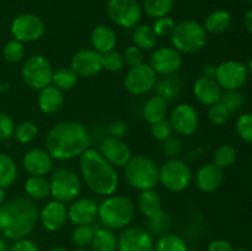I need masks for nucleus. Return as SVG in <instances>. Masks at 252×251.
I'll use <instances>...</instances> for the list:
<instances>
[{"instance_id": "obj_1", "label": "nucleus", "mask_w": 252, "mask_h": 251, "mask_svg": "<svg viewBox=\"0 0 252 251\" xmlns=\"http://www.w3.org/2000/svg\"><path fill=\"white\" fill-rule=\"evenodd\" d=\"M91 145L85 126L76 121H63L49 128L46 135V150L53 160L66 161L80 157Z\"/></svg>"}, {"instance_id": "obj_2", "label": "nucleus", "mask_w": 252, "mask_h": 251, "mask_svg": "<svg viewBox=\"0 0 252 251\" xmlns=\"http://www.w3.org/2000/svg\"><path fill=\"white\" fill-rule=\"evenodd\" d=\"M39 219L38 206L29 197L10 199L0 207V233L19 240L33 231Z\"/></svg>"}, {"instance_id": "obj_3", "label": "nucleus", "mask_w": 252, "mask_h": 251, "mask_svg": "<svg viewBox=\"0 0 252 251\" xmlns=\"http://www.w3.org/2000/svg\"><path fill=\"white\" fill-rule=\"evenodd\" d=\"M79 167L84 182L89 189L98 196H111L118 188V177L116 167H113L101 153L89 148L80 155Z\"/></svg>"}, {"instance_id": "obj_4", "label": "nucleus", "mask_w": 252, "mask_h": 251, "mask_svg": "<svg viewBox=\"0 0 252 251\" xmlns=\"http://www.w3.org/2000/svg\"><path fill=\"white\" fill-rule=\"evenodd\" d=\"M135 214L134 203L122 194H111L98 204L97 218L105 228L123 229L133 220Z\"/></svg>"}, {"instance_id": "obj_5", "label": "nucleus", "mask_w": 252, "mask_h": 251, "mask_svg": "<svg viewBox=\"0 0 252 251\" xmlns=\"http://www.w3.org/2000/svg\"><path fill=\"white\" fill-rule=\"evenodd\" d=\"M125 179L132 188L139 192L153 189L159 182V166L147 155H135L125 166Z\"/></svg>"}, {"instance_id": "obj_6", "label": "nucleus", "mask_w": 252, "mask_h": 251, "mask_svg": "<svg viewBox=\"0 0 252 251\" xmlns=\"http://www.w3.org/2000/svg\"><path fill=\"white\" fill-rule=\"evenodd\" d=\"M171 44L180 53L192 54L201 51L207 42V32L203 25L193 20H184L175 25L170 34Z\"/></svg>"}, {"instance_id": "obj_7", "label": "nucleus", "mask_w": 252, "mask_h": 251, "mask_svg": "<svg viewBox=\"0 0 252 251\" xmlns=\"http://www.w3.org/2000/svg\"><path fill=\"white\" fill-rule=\"evenodd\" d=\"M51 196L62 203H71L79 198L83 189L80 176L70 167H57L49 179Z\"/></svg>"}, {"instance_id": "obj_8", "label": "nucleus", "mask_w": 252, "mask_h": 251, "mask_svg": "<svg viewBox=\"0 0 252 251\" xmlns=\"http://www.w3.org/2000/svg\"><path fill=\"white\" fill-rule=\"evenodd\" d=\"M193 174L189 165L177 157H171L159 169V182L171 192H182L191 185Z\"/></svg>"}, {"instance_id": "obj_9", "label": "nucleus", "mask_w": 252, "mask_h": 251, "mask_svg": "<svg viewBox=\"0 0 252 251\" xmlns=\"http://www.w3.org/2000/svg\"><path fill=\"white\" fill-rule=\"evenodd\" d=\"M53 68L47 57L34 54L27 58L21 68V78L24 83L33 90H42L51 85Z\"/></svg>"}, {"instance_id": "obj_10", "label": "nucleus", "mask_w": 252, "mask_h": 251, "mask_svg": "<svg viewBox=\"0 0 252 251\" xmlns=\"http://www.w3.org/2000/svg\"><path fill=\"white\" fill-rule=\"evenodd\" d=\"M108 19L123 29H133L142 20L143 9L137 0H108L106 4Z\"/></svg>"}, {"instance_id": "obj_11", "label": "nucleus", "mask_w": 252, "mask_h": 251, "mask_svg": "<svg viewBox=\"0 0 252 251\" xmlns=\"http://www.w3.org/2000/svg\"><path fill=\"white\" fill-rule=\"evenodd\" d=\"M10 33L14 39L22 42H33L41 38L44 33V22L34 14H21L12 20Z\"/></svg>"}, {"instance_id": "obj_12", "label": "nucleus", "mask_w": 252, "mask_h": 251, "mask_svg": "<svg viewBox=\"0 0 252 251\" xmlns=\"http://www.w3.org/2000/svg\"><path fill=\"white\" fill-rule=\"evenodd\" d=\"M158 81L157 73L148 64H140L128 70L125 78V89L128 94L142 96L155 88Z\"/></svg>"}, {"instance_id": "obj_13", "label": "nucleus", "mask_w": 252, "mask_h": 251, "mask_svg": "<svg viewBox=\"0 0 252 251\" xmlns=\"http://www.w3.org/2000/svg\"><path fill=\"white\" fill-rule=\"evenodd\" d=\"M248 68L238 61H226L217 65L214 79L223 90H239L248 80Z\"/></svg>"}, {"instance_id": "obj_14", "label": "nucleus", "mask_w": 252, "mask_h": 251, "mask_svg": "<svg viewBox=\"0 0 252 251\" xmlns=\"http://www.w3.org/2000/svg\"><path fill=\"white\" fill-rule=\"evenodd\" d=\"M169 122L177 134L191 137L198 129V112L189 103H179L170 113Z\"/></svg>"}, {"instance_id": "obj_15", "label": "nucleus", "mask_w": 252, "mask_h": 251, "mask_svg": "<svg viewBox=\"0 0 252 251\" xmlns=\"http://www.w3.org/2000/svg\"><path fill=\"white\" fill-rule=\"evenodd\" d=\"M154 246L152 234L140 226H128L117 238L118 251H154Z\"/></svg>"}, {"instance_id": "obj_16", "label": "nucleus", "mask_w": 252, "mask_h": 251, "mask_svg": "<svg viewBox=\"0 0 252 251\" xmlns=\"http://www.w3.org/2000/svg\"><path fill=\"white\" fill-rule=\"evenodd\" d=\"M70 69L78 78L91 79L102 70V54L95 49H81L70 61Z\"/></svg>"}, {"instance_id": "obj_17", "label": "nucleus", "mask_w": 252, "mask_h": 251, "mask_svg": "<svg viewBox=\"0 0 252 251\" xmlns=\"http://www.w3.org/2000/svg\"><path fill=\"white\" fill-rule=\"evenodd\" d=\"M182 64V57L174 47L164 46L155 49L150 57V66L160 75L175 74Z\"/></svg>"}, {"instance_id": "obj_18", "label": "nucleus", "mask_w": 252, "mask_h": 251, "mask_svg": "<svg viewBox=\"0 0 252 251\" xmlns=\"http://www.w3.org/2000/svg\"><path fill=\"white\" fill-rule=\"evenodd\" d=\"M98 152L113 167H125L132 157V152L122 138L106 137L101 142Z\"/></svg>"}, {"instance_id": "obj_19", "label": "nucleus", "mask_w": 252, "mask_h": 251, "mask_svg": "<svg viewBox=\"0 0 252 251\" xmlns=\"http://www.w3.org/2000/svg\"><path fill=\"white\" fill-rule=\"evenodd\" d=\"M22 166L30 176H46L52 171L53 157L46 149H31L22 157Z\"/></svg>"}, {"instance_id": "obj_20", "label": "nucleus", "mask_w": 252, "mask_h": 251, "mask_svg": "<svg viewBox=\"0 0 252 251\" xmlns=\"http://www.w3.org/2000/svg\"><path fill=\"white\" fill-rule=\"evenodd\" d=\"M98 214V204L89 197L76 198L68 208V219L76 225L93 224Z\"/></svg>"}, {"instance_id": "obj_21", "label": "nucleus", "mask_w": 252, "mask_h": 251, "mask_svg": "<svg viewBox=\"0 0 252 251\" xmlns=\"http://www.w3.org/2000/svg\"><path fill=\"white\" fill-rule=\"evenodd\" d=\"M39 220L46 230H59L68 220V208L65 204L56 199L49 201L39 212Z\"/></svg>"}, {"instance_id": "obj_22", "label": "nucleus", "mask_w": 252, "mask_h": 251, "mask_svg": "<svg viewBox=\"0 0 252 251\" xmlns=\"http://www.w3.org/2000/svg\"><path fill=\"white\" fill-rule=\"evenodd\" d=\"M224 180L223 169L213 162L202 165L196 174L197 188L204 193H212L221 186Z\"/></svg>"}, {"instance_id": "obj_23", "label": "nucleus", "mask_w": 252, "mask_h": 251, "mask_svg": "<svg viewBox=\"0 0 252 251\" xmlns=\"http://www.w3.org/2000/svg\"><path fill=\"white\" fill-rule=\"evenodd\" d=\"M193 94L196 100L204 106H212L219 102L223 95V89L214 78L199 76L193 84Z\"/></svg>"}, {"instance_id": "obj_24", "label": "nucleus", "mask_w": 252, "mask_h": 251, "mask_svg": "<svg viewBox=\"0 0 252 251\" xmlns=\"http://www.w3.org/2000/svg\"><path fill=\"white\" fill-rule=\"evenodd\" d=\"M37 105L44 115H54L59 112L64 105V95L53 85H48L39 90Z\"/></svg>"}, {"instance_id": "obj_25", "label": "nucleus", "mask_w": 252, "mask_h": 251, "mask_svg": "<svg viewBox=\"0 0 252 251\" xmlns=\"http://www.w3.org/2000/svg\"><path fill=\"white\" fill-rule=\"evenodd\" d=\"M91 46L100 54L113 51L117 44V34L112 27L107 25H98L90 34Z\"/></svg>"}, {"instance_id": "obj_26", "label": "nucleus", "mask_w": 252, "mask_h": 251, "mask_svg": "<svg viewBox=\"0 0 252 251\" xmlns=\"http://www.w3.org/2000/svg\"><path fill=\"white\" fill-rule=\"evenodd\" d=\"M167 113V101L161 96H150L143 106V117L149 125L165 120Z\"/></svg>"}, {"instance_id": "obj_27", "label": "nucleus", "mask_w": 252, "mask_h": 251, "mask_svg": "<svg viewBox=\"0 0 252 251\" xmlns=\"http://www.w3.org/2000/svg\"><path fill=\"white\" fill-rule=\"evenodd\" d=\"M25 192L32 201H42L51 196L49 180L44 176H30L25 181Z\"/></svg>"}, {"instance_id": "obj_28", "label": "nucleus", "mask_w": 252, "mask_h": 251, "mask_svg": "<svg viewBox=\"0 0 252 251\" xmlns=\"http://www.w3.org/2000/svg\"><path fill=\"white\" fill-rule=\"evenodd\" d=\"M231 24V15L226 10H214L208 16L206 17L204 21V30L209 33L219 34L225 32L230 27Z\"/></svg>"}, {"instance_id": "obj_29", "label": "nucleus", "mask_w": 252, "mask_h": 251, "mask_svg": "<svg viewBox=\"0 0 252 251\" xmlns=\"http://www.w3.org/2000/svg\"><path fill=\"white\" fill-rule=\"evenodd\" d=\"M137 206L143 216L150 218L161 209V198L154 189H147V191H142L139 193Z\"/></svg>"}, {"instance_id": "obj_30", "label": "nucleus", "mask_w": 252, "mask_h": 251, "mask_svg": "<svg viewBox=\"0 0 252 251\" xmlns=\"http://www.w3.org/2000/svg\"><path fill=\"white\" fill-rule=\"evenodd\" d=\"M155 90H157V95L161 96L166 101L172 100L179 95L181 90V79L176 74L162 75V78L155 84Z\"/></svg>"}, {"instance_id": "obj_31", "label": "nucleus", "mask_w": 252, "mask_h": 251, "mask_svg": "<svg viewBox=\"0 0 252 251\" xmlns=\"http://www.w3.org/2000/svg\"><path fill=\"white\" fill-rule=\"evenodd\" d=\"M91 248H93V251H116L117 250V236L111 229L98 228L94 234Z\"/></svg>"}, {"instance_id": "obj_32", "label": "nucleus", "mask_w": 252, "mask_h": 251, "mask_svg": "<svg viewBox=\"0 0 252 251\" xmlns=\"http://www.w3.org/2000/svg\"><path fill=\"white\" fill-rule=\"evenodd\" d=\"M19 170L16 162L5 153H0V187L9 188L16 181Z\"/></svg>"}, {"instance_id": "obj_33", "label": "nucleus", "mask_w": 252, "mask_h": 251, "mask_svg": "<svg viewBox=\"0 0 252 251\" xmlns=\"http://www.w3.org/2000/svg\"><path fill=\"white\" fill-rule=\"evenodd\" d=\"M133 42L134 46L142 51H150L157 46L158 36L155 34L153 27L148 25H137L133 31Z\"/></svg>"}, {"instance_id": "obj_34", "label": "nucleus", "mask_w": 252, "mask_h": 251, "mask_svg": "<svg viewBox=\"0 0 252 251\" xmlns=\"http://www.w3.org/2000/svg\"><path fill=\"white\" fill-rule=\"evenodd\" d=\"M76 83H78V76L70 68H59L53 71L52 84L62 93L74 89Z\"/></svg>"}, {"instance_id": "obj_35", "label": "nucleus", "mask_w": 252, "mask_h": 251, "mask_svg": "<svg viewBox=\"0 0 252 251\" xmlns=\"http://www.w3.org/2000/svg\"><path fill=\"white\" fill-rule=\"evenodd\" d=\"M174 4L175 0H143L142 9L148 16L159 19L167 16L174 7Z\"/></svg>"}, {"instance_id": "obj_36", "label": "nucleus", "mask_w": 252, "mask_h": 251, "mask_svg": "<svg viewBox=\"0 0 252 251\" xmlns=\"http://www.w3.org/2000/svg\"><path fill=\"white\" fill-rule=\"evenodd\" d=\"M148 226L152 234L160 236L165 235L171 226V216L169 212L160 209L157 214L148 218Z\"/></svg>"}, {"instance_id": "obj_37", "label": "nucleus", "mask_w": 252, "mask_h": 251, "mask_svg": "<svg viewBox=\"0 0 252 251\" xmlns=\"http://www.w3.org/2000/svg\"><path fill=\"white\" fill-rule=\"evenodd\" d=\"M155 251H187V244L176 234H165L160 236L154 246Z\"/></svg>"}, {"instance_id": "obj_38", "label": "nucleus", "mask_w": 252, "mask_h": 251, "mask_svg": "<svg viewBox=\"0 0 252 251\" xmlns=\"http://www.w3.org/2000/svg\"><path fill=\"white\" fill-rule=\"evenodd\" d=\"M236 157H238V153L235 148L230 144H223L217 148L214 152L213 164H216L220 169H226L236 161Z\"/></svg>"}, {"instance_id": "obj_39", "label": "nucleus", "mask_w": 252, "mask_h": 251, "mask_svg": "<svg viewBox=\"0 0 252 251\" xmlns=\"http://www.w3.org/2000/svg\"><path fill=\"white\" fill-rule=\"evenodd\" d=\"M37 134H38L37 126L33 122H31V121H25V122H21L17 126H15L12 137L20 144H27V143H31L37 137Z\"/></svg>"}, {"instance_id": "obj_40", "label": "nucleus", "mask_w": 252, "mask_h": 251, "mask_svg": "<svg viewBox=\"0 0 252 251\" xmlns=\"http://www.w3.org/2000/svg\"><path fill=\"white\" fill-rule=\"evenodd\" d=\"M25 54H26V49H25L24 43L14 38L7 41L2 48V56L10 63H19L25 58Z\"/></svg>"}, {"instance_id": "obj_41", "label": "nucleus", "mask_w": 252, "mask_h": 251, "mask_svg": "<svg viewBox=\"0 0 252 251\" xmlns=\"http://www.w3.org/2000/svg\"><path fill=\"white\" fill-rule=\"evenodd\" d=\"M94 234H95V230L91 226V224L76 225V228L71 233V241L78 248H86V246L91 245Z\"/></svg>"}, {"instance_id": "obj_42", "label": "nucleus", "mask_w": 252, "mask_h": 251, "mask_svg": "<svg viewBox=\"0 0 252 251\" xmlns=\"http://www.w3.org/2000/svg\"><path fill=\"white\" fill-rule=\"evenodd\" d=\"M123 66H125L123 54L116 49L102 54V68L107 71L116 73V71H120L121 69H123Z\"/></svg>"}, {"instance_id": "obj_43", "label": "nucleus", "mask_w": 252, "mask_h": 251, "mask_svg": "<svg viewBox=\"0 0 252 251\" xmlns=\"http://www.w3.org/2000/svg\"><path fill=\"white\" fill-rule=\"evenodd\" d=\"M220 102H223L230 113H233L243 107L245 103V97L239 90H225V93L221 95Z\"/></svg>"}, {"instance_id": "obj_44", "label": "nucleus", "mask_w": 252, "mask_h": 251, "mask_svg": "<svg viewBox=\"0 0 252 251\" xmlns=\"http://www.w3.org/2000/svg\"><path fill=\"white\" fill-rule=\"evenodd\" d=\"M236 133L245 142L252 144V113H243L236 120Z\"/></svg>"}, {"instance_id": "obj_45", "label": "nucleus", "mask_w": 252, "mask_h": 251, "mask_svg": "<svg viewBox=\"0 0 252 251\" xmlns=\"http://www.w3.org/2000/svg\"><path fill=\"white\" fill-rule=\"evenodd\" d=\"M230 117V111L226 108V106L223 102H217L214 105L209 106L208 110V120L213 125H224Z\"/></svg>"}, {"instance_id": "obj_46", "label": "nucleus", "mask_w": 252, "mask_h": 251, "mask_svg": "<svg viewBox=\"0 0 252 251\" xmlns=\"http://www.w3.org/2000/svg\"><path fill=\"white\" fill-rule=\"evenodd\" d=\"M171 133L172 127L166 118L150 125V134H152V137L154 138V139L159 140V142H164L165 139L171 137Z\"/></svg>"}, {"instance_id": "obj_47", "label": "nucleus", "mask_w": 252, "mask_h": 251, "mask_svg": "<svg viewBox=\"0 0 252 251\" xmlns=\"http://www.w3.org/2000/svg\"><path fill=\"white\" fill-rule=\"evenodd\" d=\"M175 21L169 16L159 17L155 19L154 25H153V30H154L155 34L158 37H167L172 33L175 27Z\"/></svg>"}, {"instance_id": "obj_48", "label": "nucleus", "mask_w": 252, "mask_h": 251, "mask_svg": "<svg viewBox=\"0 0 252 251\" xmlns=\"http://www.w3.org/2000/svg\"><path fill=\"white\" fill-rule=\"evenodd\" d=\"M123 59H125V64L133 68V66H138L143 64L144 57H143L142 49L133 44V46L126 48L125 53H123Z\"/></svg>"}, {"instance_id": "obj_49", "label": "nucleus", "mask_w": 252, "mask_h": 251, "mask_svg": "<svg viewBox=\"0 0 252 251\" xmlns=\"http://www.w3.org/2000/svg\"><path fill=\"white\" fill-rule=\"evenodd\" d=\"M15 129V123L10 116L0 112V140H7L12 137Z\"/></svg>"}, {"instance_id": "obj_50", "label": "nucleus", "mask_w": 252, "mask_h": 251, "mask_svg": "<svg viewBox=\"0 0 252 251\" xmlns=\"http://www.w3.org/2000/svg\"><path fill=\"white\" fill-rule=\"evenodd\" d=\"M162 150H164V153L167 155V157H176L177 155L182 152V144L177 138L169 137L167 139L164 140Z\"/></svg>"}, {"instance_id": "obj_51", "label": "nucleus", "mask_w": 252, "mask_h": 251, "mask_svg": "<svg viewBox=\"0 0 252 251\" xmlns=\"http://www.w3.org/2000/svg\"><path fill=\"white\" fill-rule=\"evenodd\" d=\"M127 132L128 126L123 121H115V122H112L108 126V134H110V137L122 138L127 134Z\"/></svg>"}, {"instance_id": "obj_52", "label": "nucleus", "mask_w": 252, "mask_h": 251, "mask_svg": "<svg viewBox=\"0 0 252 251\" xmlns=\"http://www.w3.org/2000/svg\"><path fill=\"white\" fill-rule=\"evenodd\" d=\"M10 251H39V250L33 241L30 240V239L22 238V239H19V240H15V243L12 244V246L10 248Z\"/></svg>"}, {"instance_id": "obj_53", "label": "nucleus", "mask_w": 252, "mask_h": 251, "mask_svg": "<svg viewBox=\"0 0 252 251\" xmlns=\"http://www.w3.org/2000/svg\"><path fill=\"white\" fill-rule=\"evenodd\" d=\"M207 251H235V249L229 241L223 240V239H217L209 244Z\"/></svg>"}, {"instance_id": "obj_54", "label": "nucleus", "mask_w": 252, "mask_h": 251, "mask_svg": "<svg viewBox=\"0 0 252 251\" xmlns=\"http://www.w3.org/2000/svg\"><path fill=\"white\" fill-rule=\"evenodd\" d=\"M217 65L213 64H207L203 68V76H208V78H214L216 76Z\"/></svg>"}, {"instance_id": "obj_55", "label": "nucleus", "mask_w": 252, "mask_h": 251, "mask_svg": "<svg viewBox=\"0 0 252 251\" xmlns=\"http://www.w3.org/2000/svg\"><path fill=\"white\" fill-rule=\"evenodd\" d=\"M244 21H245V27L250 33H252V9L248 10L244 17Z\"/></svg>"}, {"instance_id": "obj_56", "label": "nucleus", "mask_w": 252, "mask_h": 251, "mask_svg": "<svg viewBox=\"0 0 252 251\" xmlns=\"http://www.w3.org/2000/svg\"><path fill=\"white\" fill-rule=\"evenodd\" d=\"M0 251H10L9 244L2 236H0Z\"/></svg>"}, {"instance_id": "obj_57", "label": "nucleus", "mask_w": 252, "mask_h": 251, "mask_svg": "<svg viewBox=\"0 0 252 251\" xmlns=\"http://www.w3.org/2000/svg\"><path fill=\"white\" fill-rule=\"evenodd\" d=\"M5 198H6V193H5V188L0 187V207L5 203Z\"/></svg>"}, {"instance_id": "obj_58", "label": "nucleus", "mask_w": 252, "mask_h": 251, "mask_svg": "<svg viewBox=\"0 0 252 251\" xmlns=\"http://www.w3.org/2000/svg\"><path fill=\"white\" fill-rule=\"evenodd\" d=\"M246 68H248V73L252 76V58L250 59V62H249V65L246 66Z\"/></svg>"}, {"instance_id": "obj_59", "label": "nucleus", "mask_w": 252, "mask_h": 251, "mask_svg": "<svg viewBox=\"0 0 252 251\" xmlns=\"http://www.w3.org/2000/svg\"><path fill=\"white\" fill-rule=\"evenodd\" d=\"M49 251H68V250H66V249H64V248H62V246H56V248L51 249Z\"/></svg>"}, {"instance_id": "obj_60", "label": "nucleus", "mask_w": 252, "mask_h": 251, "mask_svg": "<svg viewBox=\"0 0 252 251\" xmlns=\"http://www.w3.org/2000/svg\"><path fill=\"white\" fill-rule=\"evenodd\" d=\"M74 251H90V250H88V249H85V248H79Z\"/></svg>"}, {"instance_id": "obj_61", "label": "nucleus", "mask_w": 252, "mask_h": 251, "mask_svg": "<svg viewBox=\"0 0 252 251\" xmlns=\"http://www.w3.org/2000/svg\"><path fill=\"white\" fill-rule=\"evenodd\" d=\"M235 251H248V250H246L245 248H240V249H239V250H235Z\"/></svg>"}, {"instance_id": "obj_62", "label": "nucleus", "mask_w": 252, "mask_h": 251, "mask_svg": "<svg viewBox=\"0 0 252 251\" xmlns=\"http://www.w3.org/2000/svg\"><path fill=\"white\" fill-rule=\"evenodd\" d=\"M251 164H252V159H251Z\"/></svg>"}]
</instances>
